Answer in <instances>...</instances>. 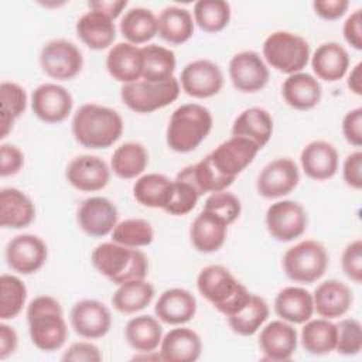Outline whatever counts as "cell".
Here are the masks:
<instances>
[{
  "label": "cell",
  "instance_id": "cell-1",
  "mask_svg": "<svg viewBox=\"0 0 362 362\" xmlns=\"http://www.w3.org/2000/svg\"><path fill=\"white\" fill-rule=\"evenodd\" d=\"M71 127L75 140L82 147L98 150L115 144L123 134L124 123L115 109L85 103L75 112Z\"/></svg>",
  "mask_w": 362,
  "mask_h": 362
},
{
  "label": "cell",
  "instance_id": "cell-2",
  "mask_svg": "<svg viewBox=\"0 0 362 362\" xmlns=\"http://www.w3.org/2000/svg\"><path fill=\"white\" fill-rule=\"evenodd\" d=\"M30 339L40 351L54 352L68 339V325L59 301L51 296H38L27 307Z\"/></svg>",
  "mask_w": 362,
  "mask_h": 362
},
{
  "label": "cell",
  "instance_id": "cell-3",
  "mask_svg": "<svg viewBox=\"0 0 362 362\" xmlns=\"http://www.w3.org/2000/svg\"><path fill=\"white\" fill-rule=\"evenodd\" d=\"M90 262L103 277L116 286L146 279L148 273V260L143 252L112 240L98 245L90 253Z\"/></svg>",
  "mask_w": 362,
  "mask_h": 362
},
{
  "label": "cell",
  "instance_id": "cell-4",
  "mask_svg": "<svg viewBox=\"0 0 362 362\" xmlns=\"http://www.w3.org/2000/svg\"><path fill=\"white\" fill-rule=\"evenodd\" d=\"M199 294L225 317L232 315L249 300V290L222 264L205 266L197 277Z\"/></svg>",
  "mask_w": 362,
  "mask_h": 362
},
{
  "label": "cell",
  "instance_id": "cell-5",
  "mask_svg": "<svg viewBox=\"0 0 362 362\" xmlns=\"http://www.w3.org/2000/svg\"><path fill=\"white\" fill-rule=\"evenodd\" d=\"M214 124L209 109L199 103L178 106L167 126L165 141L175 153L194 151L211 133Z\"/></svg>",
  "mask_w": 362,
  "mask_h": 362
},
{
  "label": "cell",
  "instance_id": "cell-6",
  "mask_svg": "<svg viewBox=\"0 0 362 362\" xmlns=\"http://www.w3.org/2000/svg\"><path fill=\"white\" fill-rule=\"evenodd\" d=\"M263 57L276 71L291 75L303 72L310 61L311 49L304 37L290 31H274L263 42Z\"/></svg>",
  "mask_w": 362,
  "mask_h": 362
},
{
  "label": "cell",
  "instance_id": "cell-7",
  "mask_svg": "<svg viewBox=\"0 0 362 362\" xmlns=\"http://www.w3.org/2000/svg\"><path fill=\"white\" fill-rule=\"evenodd\" d=\"M329 263L324 245L318 240L305 239L288 247L283 255L284 274L294 283L311 284L320 280Z\"/></svg>",
  "mask_w": 362,
  "mask_h": 362
},
{
  "label": "cell",
  "instance_id": "cell-8",
  "mask_svg": "<svg viewBox=\"0 0 362 362\" xmlns=\"http://www.w3.org/2000/svg\"><path fill=\"white\" fill-rule=\"evenodd\" d=\"M181 86L177 78L165 82L139 79L120 89L122 102L136 113H151L171 105L180 96Z\"/></svg>",
  "mask_w": 362,
  "mask_h": 362
},
{
  "label": "cell",
  "instance_id": "cell-9",
  "mask_svg": "<svg viewBox=\"0 0 362 362\" xmlns=\"http://www.w3.org/2000/svg\"><path fill=\"white\" fill-rule=\"evenodd\" d=\"M40 65L45 75L57 81L75 78L83 66L81 49L71 41L55 38L44 44L40 52Z\"/></svg>",
  "mask_w": 362,
  "mask_h": 362
},
{
  "label": "cell",
  "instance_id": "cell-10",
  "mask_svg": "<svg viewBox=\"0 0 362 362\" xmlns=\"http://www.w3.org/2000/svg\"><path fill=\"white\" fill-rule=\"evenodd\" d=\"M266 228L270 236L279 242H291L303 236L308 225L304 206L291 199L272 204L266 211Z\"/></svg>",
  "mask_w": 362,
  "mask_h": 362
},
{
  "label": "cell",
  "instance_id": "cell-11",
  "mask_svg": "<svg viewBox=\"0 0 362 362\" xmlns=\"http://www.w3.org/2000/svg\"><path fill=\"white\" fill-rule=\"evenodd\" d=\"M260 148L249 139L232 136L206 156L219 174L235 181L236 177L252 164Z\"/></svg>",
  "mask_w": 362,
  "mask_h": 362
},
{
  "label": "cell",
  "instance_id": "cell-12",
  "mask_svg": "<svg viewBox=\"0 0 362 362\" xmlns=\"http://www.w3.org/2000/svg\"><path fill=\"white\" fill-rule=\"evenodd\" d=\"M233 88L242 93H256L269 82V68L263 58L252 49L235 54L228 66Z\"/></svg>",
  "mask_w": 362,
  "mask_h": 362
},
{
  "label": "cell",
  "instance_id": "cell-13",
  "mask_svg": "<svg viewBox=\"0 0 362 362\" xmlns=\"http://www.w3.org/2000/svg\"><path fill=\"white\" fill-rule=\"evenodd\" d=\"M180 86L188 96L195 99L212 98L223 86L222 69L209 59H195L182 68Z\"/></svg>",
  "mask_w": 362,
  "mask_h": 362
},
{
  "label": "cell",
  "instance_id": "cell-14",
  "mask_svg": "<svg viewBox=\"0 0 362 362\" xmlns=\"http://www.w3.org/2000/svg\"><path fill=\"white\" fill-rule=\"evenodd\" d=\"M298 181L300 171L294 160L279 157L263 167L256 181V189L260 197L274 199L288 195L298 185Z\"/></svg>",
  "mask_w": 362,
  "mask_h": 362
},
{
  "label": "cell",
  "instance_id": "cell-15",
  "mask_svg": "<svg viewBox=\"0 0 362 362\" xmlns=\"http://www.w3.org/2000/svg\"><path fill=\"white\" fill-rule=\"evenodd\" d=\"M48 247L45 242L31 233L14 236L6 246V260L11 270L18 274H33L47 262Z\"/></svg>",
  "mask_w": 362,
  "mask_h": 362
},
{
  "label": "cell",
  "instance_id": "cell-16",
  "mask_svg": "<svg viewBox=\"0 0 362 362\" xmlns=\"http://www.w3.org/2000/svg\"><path fill=\"white\" fill-rule=\"evenodd\" d=\"M116 205L106 197H89L81 202L76 211L79 228L89 236L103 238L117 225Z\"/></svg>",
  "mask_w": 362,
  "mask_h": 362
},
{
  "label": "cell",
  "instance_id": "cell-17",
  "mask_svg": "<svg viewBox=\"0 0 362 362\" xmlns=\"http://www.w3.org/2000/svg\"><path fill=\"white\" fill-rule=\"evenodd\" d=\"M72 107V95L58 83H42L33 90L31 109L41 122L61 123L71 115Z\"/></svg>",
  "mask_w": 362,
  "mask_h": 362
},
{
  "label": "cell",
  "instance_id": "cell-18",
  "mask_svg": "<svg viewBox=\"0 0 362 362\" xmlns=\"http://www.w3.org/2000/svg\"><path fill=\"white\" fill-rule=\"evenodd\" d=\"M69 320L74 331L86 339L102 338L112 327L110 310L95 298H85L75 303Z\"/></svg>",
  "mask_w": 362,
  "mask_h": 362
},
{
  "label": "cell",
  "instance_id": "cell-19",
  "mask_svg": "<svg viewBox=\"0 0 362 362\" xmlns=\"http://www.w3.org/2000/svg\"><path fill=\"white\" fill-rule=\"evenodd\" d=\"M65 177L75 189L82 192H96L109 184L110 170L100 157L82 154L71 160Z\"/></svg>",
  "mask_w": 362,
  "mask_h": 362
},
{
  "label": "cell",
  "instance_id": "cell-20",
  "mask_svg": "<svg viewBox=\"0 0 362 362\" xmlns=\"http://www.w3.org/2000/svg\"><path fill=\"white\" fill-rule=\"evenodd\" d=\"M297 344V329L293 324L283 320H274L266 324L259 334V348L269 361L283 362L291 359Z\"/></svg>",
  "mask_w": 362,
  "mask_h": 362
},
{
  "label": "cell",
  "instance_id": "cell-21",
  "mask_svg": "<svg viewBox=\"0 0 362 362\" xmlns=\"http://www.w3.org/2000/svg\"><path fill=\"white\" fill-rule=\"evenodd\" d=\"M313 303L314 311L320 317L334 320L349 311L354 303V294L346 283L329 279L315 287L313 293Z\"/></svg>",
  "mask_w": 362,
  "mask_h": 362
},
{
  "label": "cell",
  "instance_id": "cell-22",
  "mask_svg": "<svg viewBox=\"0 0 362 362\" xmlns=\"http://www.w3.org/2000/svg\"><path fill=\"white\" fill-rule=\"evenodd\" d=\"M300 164L308 178L325 181L337 174L339 156L334 144L325 140H314L301 150Z\"/></svg>",
  "mask_w": 362,
  "mask_h": 362
},
{
  "label": "cell",
  "instance_id": "cell-23",
  "mask_svg": "<svg viewBox=\"0 0 362 362\" xmlns=\"http://www.w3.org/2000/svg\"><path fill=\"white\" fill-rule=\"evenodd\" d=\"M154 313L161 322L182 325L195 317L197 300L194 294L185 288H167L160 294L154 305Z\"/></svg>",
  "mask_w": 362,
  "mask_h": 362
},
{
  "label": "cell",
  "instance_id": "cell-24",
  "mask_svg": "<svg viewBox=\"0 0 362 362\" xmlns=\"http://www.w3.org/2000/svg\"><path fill=\"white\" fill-rule=\"evenodd\" d=\"M228 223L216 214L202 209L192 221L189 228V239L192 246L201 253L218 252L228 233Z\"/></svg>",
  "mask_w": 362,
  "mask_h": 362
},
{
  "label": "cell",
  "instance_id": "cell-25",
  "mask_svg": "<svg viewBox=\"0 0 362 362\" xmlns=\"http://www.w3.org/2000/svg\"><path fill=\"white\" fill-rule=\"evenodd\" d=\"M202 352L199 335L188 327L170 329L160 342V356L165 362H195Z\"/></svg>",
  "mask_w": 362,
  "mask_h": 362
},
{
  "label": "cell",
  "instance_id": "cell-26",
  "mask_svg": "<svg viewBox=\"0 0 362 362\" xmlns=\"http://www.w3.org/2000/svg\"><path fill=\"white\" fill-rule=\"evenodd\" d=\"M106 69L115 81L123 85L141 79V48L127 41L115 44L106 55Z\"/></svg>",
  "mask_w": 362,
  "mask_h": 362
},
{
  "label": "cell",
  "instance_id": "cell-27",
  "mask_svg": "<svg viewBox=\"0 0 362 362\" xmlns=\"http://www.w3.org/2000/svg\"><path fill=\"white\" fill-rule=\"evenodd\" d=\"M115 20L100 11L89 10L79 17L75 25L78 38L90 49L102 51L109 48L116 38Z\"/></svg>",
  "mask_w": 362,
  "mask_h": 362
},
{
  "label": "cell",
  "instance_id": "cell-28",
  "mask_svg": "<svg viewBox=\"0 0 362 362\" xmlns=\"http://www.w3.org/2000/svg\"><path fill=\"white\" fill-rule=\"evenodd\" d=\"M284 102L297 110L314 109L322 96L320 81L307 72L291 74L281 85Z\"/></svg>",
  "mask_w": 362,
  "mask_h": 362
},
{
  "label": "cell",
  "instance_id": "cell-29",
  "mask_svg": "<svg viewBox=\"0 0 362 362\" xmlns=\"http://www.w3.org/2000/svg\"><path fill=\"white\" fill-rule=\"evenodd\" d=\"M35 218L31 198L18 188L7 187L0 191V225L7 229H23Z\"/></svg>",
  "mask_w": 362,
  "mask_h": 362
},
{
  "label": "cell",
  "instance_id": "cell-30",
  "mask_svg": "<svg viewBox=\"0 0 362 362\" xmlns=\"http://www.w3.org/2000/svg\"><path fill=\"white\" fill-rule=\"evenodd\" d=\"M273 307L280 320L293 325L304 324L314 314L313 294L297 286H288L280 290L274 298Z\"/></svg>",
  "mask_w": 362,
  "mask_h": 362
},
{
  "label": "cell",
  "instance_id": "cell-31",
  "mask_svg": "<svg viewBox=\"0 0 362 362\" xmlns=\"http://www.w3.org/2000/svg\"><path fill=\"white\" fill-rule=\"evenodd\" d=\"M311 68L318 79L337 82L348 72L349 54L339 42H324L314 51L311 57Z\"/></svg>",
  "mask_w": 362,
  "mask_h": 362
},
{
  "label": "cell",
  "instance_id": "cell-32",
  "mask_svg": "<svg viewBox=\"0 0 362 362\" xmlns=\"http://www.w3.org/2000/svg\"><path fill=\"white\" fill-rule=\"evenodd\" d=\"M273 134V119L263 107L245 109L232 124V136L245 137L253 141L260 150L269 143Z\"/></svg>",
  "mask_w": 362,
  "mask_h": 362
},
{
  "label": "cell",
  "instance_id": "cell-33",
  "mask_svg": "<svg viewBox=\"0 0 362 362\" xmlns=\"http://www.w3.org/2000/svg\"><path fill=\"white\" fill-rule=\"evenodd\" d=\"M124 338L136 352H156L163 339L160 320L148 314L130 318L124 327Z\"/></svg>",
  "mask_w": 362,
  "mask_h": 362
},
{
  "label": "cell",
  "instance_id": "cell-34",
  "mask_svg": "<svg viewBox=\"0 0 362 362\" xmlns=\"http://www.w3.org/2000/svg\"><path fill=\"white\" fill-rule=\"evenodd\" d=\"M194 18L189 10L178 6L163 8L157 17V34L167 42L180 45L194 34Z\"/></svg>",
  "mask_w": 362,
  "mask_h": 362
},
{
  "label": "cell",
  "instance_id": "cell-35",
  "mask_svg": "<svg viewBox=\"0 0 362 362\" xmlns=\"http://www.w3.org/2000/svg\"><path fill=\"white\" fill-rule=\"evenodd\" d=\"M300 342L310 355H327L335 351L337 324L328 318H310L304 322L300 334Z\"/></svg>",
  "mask_w": 362,
  "mask_h": 362
},
{
  "label": "cell",
  "instance_id": "cell-36",
  "mask_svg": "<svg viewBox=\"0 0 362 362\" xmlns=\"http://www.w3.org/2000/svg\"><path fill=\"white\" fill-rule=\"evenodd\" d=\"M173 189V180L164 174L148 173L140 175L133 184L134 199L147 208L164 209Z\"/></svg>",
  "mask_w": 362,
  "mask_h": 362
},
{
  "label": "cell",
  "instance_id": "cell-37",
  "mask_svg": "<svg viewBox=\"0 0 362 362\" xmlns=\"http://www.w3.org/2000/svg\"><path fill=\"white\" fill-rule=\"evenodd\" d=\"M148 165V153L141 143L127 141L120 144L112 154L110 168L122 180L140 177Z\"/></svg>",
  "mask_w": 362,
  "mask_h": 362
},
{
  "label": "cell",
  "instance_id": "cell-38",
  "mask_svg": "<svg viewBox=\"0 0 362 362\" xmlns=\"http://www.w3.org/2000/svg\"><path fill=\"white\" fill-rule=\"evenodd\" d=\"M154 298V287L146 279L119 284L112 296V305L122 314H134L144 310Z\"/></svg>",
  "mask_w": 362,
  "mask_h": 362
},
{
  "label": "cell",
  "instance_id": "cell-39",
  "mask_svg": "<svg viewBox=\"0 0 362 362\" xmlns=\"http://www.w3.org/2000/svg\"><path fill=\"white\" fill-rule=\"evenodd\" d=\"M269 317L267 301L256 294H250L249 300L236 313L226 317L230 329L242 337L256 334Z\"/></svg>",
  "mask_w": 362,
  "mask_h": 362
},
{
  "label": "cell",
  "instance_id": "cell-40",
  "mask_svg": "<svg viewBox=\"0 0 362 362\" xmlns=\"http://www.w3.org/2000/svg\"><path fill=\"white\" fill-rule=\"evenodd\" d=\"M119 28L127 42L133 45L144 44L154 38L158 31L157 17L146 7H133L124 11Z\"/></svg>",
  "mask_w": 362,
  "mask_h": 362
},
{
  "label": "cell",
  "instance_id": "cell-41",
  "mask_svg": "<svg viewBox=\"0 0 362 362\" xmlns=\"http://www.w3.org/2000/svg\"><path fill=\"white\" fill-rule=\"evenodd\" d=\"M141 79L148 82H165L174 78L177 59L171 49L157 44H148L141 47Z\"/></svg>",
  "mask_w": 362,
  "mask_h": 362
},
{
  "label": "cell",
  "instance_id": "cell-42",
  "mask_svg": "<svg viewBox=\"0 0 362 362\" xmlns=\"http://www.w3.org/2000/svg\"><path fill=\"white\" fill-rule=\"evenodd\" d=\"M194 21L205 33H219L230 21V4L223 0H199L194 4Z\"/></svg>",
  "mask_w": 362,
  "mask_h": 362
},
{
  "label": "cell",
  "instance_id": "cell-43",
  "mask_svg": "<svg viewBox=\"0 0 362 362\" xmlns=\"http://www.w3.org/2000/svg\"><path fill=\"white\" fill-rule=\"evenodd\" d=\"M1 98V139L7 137L14 122L25 112L27 93L16 82L4 81L0 85Z\"/></svg>",
  "mask_w": 362,
  "mask_h": 362
},
{
  "label": "cell",
  "instance_id": "cell-44",
  "mask_svg": "<svg viewBox=\"0 0 362 362\" xmlns=\"http://www.w3.org/2000/svg\"><path fill=\"white\" fill-rule=\"evenodd\" d=\"M27 300V287L21 279L13 274L0 276V318H16Z\"/></svg>",
  "mask_w": 362,
  "mask_h": 362
},
{
  "label": "cell",
  "instance_id": "cell-45",
  "mask_svg": "<svg viewBox=\"0 0 362 362\" xmlns=\"http://www.w3.org/2000/svg\"><path fill=\"white\" fill-rule=\"evenodd\" d=\"M112 242L127 247L148 246L154 239L151 223L141 218H129L119 222L112 230Z\"/></svg>",
  "mask_w": 362,
  "mask_h": 362
},
{
  "label": "cell",
  "instance_id": "cell-46",
  "mask_svg": "<svg viewBox=\"0 0 362 362\" xmlns=\"http://www.w3.org/2000/svg\"><path fill=\"white\" fill-rule=\"evenodd\" d=\"M199 197L201 195L198 191L189 182L175 178L173 180V189L168 204L163 211L174 216L187 215L197 206Z\"/></svg>",
  "mask_w": 362,
  "mask_h": 362
},
{
  "label": "cell",
  "instance_id": "cell-47",
  "mask_svg": "<svg viewBox=\"0 0 362 362\" xmlns=\"http://www.w3.org/2000/svg\"><path fill=\"white\" fill-rule=\"evenodd\" d=\"M362 349V325L355 318H344L337 324L335 351L341 355L351 356Z\"/></svg>",
  "mask_w": 362,
  "mask_h": 362
},
{
  "label": "cell",
  "instance_id": "cell-48",
  "mask_svg": "<svg viewBox=\"0 0 362 362\" xmlns=\"http://www.w3.org/2000/svg\"><path fill=\"white\" fill-rule=\"evenodd\" d=\"M204 209L216 214L223 221H226L228 225H230L240 216L242 205L236 195L225 189L211 194L205 201Z\"/></svg>",
  "mask_w": 362,
  "mask_h": 362
},
{
  "label": "cell",
  "instance_id": "cell-49",
  "mask_svg": "<svg viewBox=\"0 0 362 362\" xmlns=\"http://www.w3.org/2000/svg\"><path fill=\"white\" fill-rule=\"evenodd\" d=\"M344 274L356 284L362 281V240L355 239L345 246L341 255Z\"/></svg>",
  "mask_w": 362,
  "mask_h": 362
},
{
  "label": "cell",
  "instance_id": "cell-50",
  "mask_svg": "<svg viewBox=\"0 0 362 362\" xmlns=\"http://www.w3.org/2000/svg\"><path fill=\"white\" fill-rule=\"evenodd\" d=\"M61 359L65 362H99L102 361V354L95 344L78 341L65 349Z\"/></svg>",
  "mask_w": 362,
  "mask_h": 362
},
{
  "label": "cell",
  "instance_id": "cell-51",
  "mask_svg": "<svg viewBox=\"0 0 362 362\" xmlns=\"http://www.w3.org/2000/svg\"><path fill=\"white\" fill-rule=\"evenodd\" d=\"M24 165V154L14 144L0 146V175L10 177L17 174Z\"/></svg>",
  "mask_w": 362,
  "mask_h": 362
},
{
  "label": "cell",
  "instance_id": "cell-52",
  "mask_svg": "<svg viewBox=\"0 0 362 362\" xmlns=\"http://www.w3.org/2000/svg\"><path fill=\"white\" fill-rule=\"evenodd\" d=\"M342 134L351 146H362V107H355L344 116Z\"/></svg>",
  "mask_w": 362,
  "mask_h": 362
},
{
  "label": "cell",
  "instance_id": "cell-53",
  "mask_svg": "<svg viewBox=\"0 0 362 362\" xmlns=\"http://www.w3.org/2000/svg\"><path fill=\"white\" fill-rule=\"evenodd\" d=\"M342 178L348 187L356 191L362 188V151L361 150L352 151L344 160Z\"/></svg>",
  "mask_w": 362,
  "mask_h": 362
},
{
  "label": "cell",
  "instance_id": "cell-54",
  "mask_svg": "<svg viewBox=\"0 0 362 362\" xmlns=\"http://www.w3.org/2000/svg\"><path fill=\"white\" fill-rule=\"evenodd\" d=\"M345 41L356 51L362 49V10L356 8L352 11L342 27Z\"/></svg>",
  "mask_w": 362,
  "mask_h": 362
},
{
  "label": "cell",
  "instance_id": "cell-55",
  "mask_svg": "<svg viewBox=\"0 0 362 362\" xmlns=\"http://www.w3.org/2000/svg\"><path fill=\"white\" fill-rule=\"evenodd\" d=\"M314 13L327 21L341 18L349 8L348 0H315L313 1Z\"/></svg>",
  "mask_w": 362,
  "mask_h": 362
},
{
  "label": "cell",
  "instance_id": "cell-56",
  "mask_svg": "<svg viewBox=\"0 0 362 362\" xmlns=\"http://www.w3.org/2000/svg\"><path fill=\"white\" fill-rule=\"evenodd\" d=\"M18 345V335L16 329L4 322L0 324V359L13 355Z\"/></svg>",
  "mask_w": 362,
  "mask_h": 362
},
{
  "label": "cell",
  "instance_id": "cell-57",
  "mask_svg": "<svg viewBox=\"0 0 362 362\" xmlns=\"http://www.w3.org/2000/svg\"><path fill=\"white\" fill-rule=\"evenodd\" d=\"M88 6H89V10L100 11L109 18L116 20L127 7V1L126 0H96V1H89Z\"/></svg>",
  "mask_w": 362,
  "mask_h": 362
},
{
  "label": "cell",
  "instance_id": "cell-58",
  "mask_svg": "<svg viewBox=\"0 0 362 362\" xmlns=\"http://www.w3.org/2000/svg\"><path fill=\"white\" fill-rule=\"evenodd\" d=\"M346 85L349 90L358 96L362 95V62H358L348 74Z\"/></svg>",
  "mask_w": 362,
  "mask_h": 362
}]
</instances>
